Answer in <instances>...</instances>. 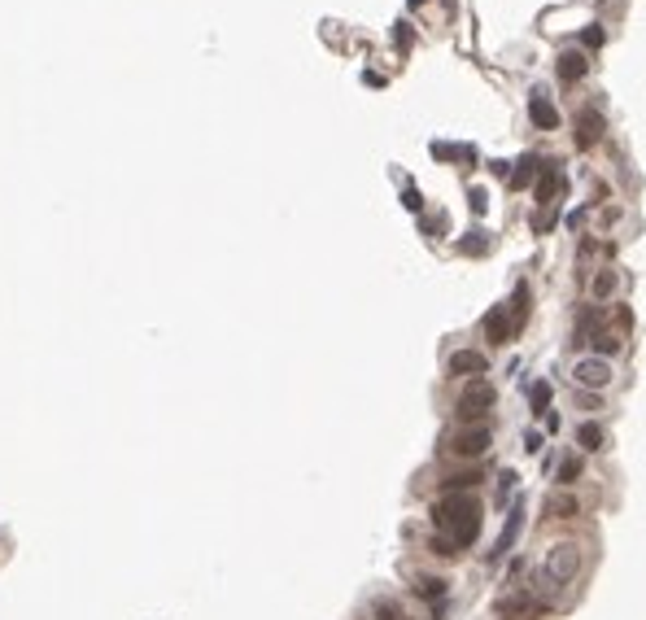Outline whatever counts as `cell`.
I'll return each instance as SVG.
<instances>
[{
    "label": "cell",
    "mask_w": 646,
    "mask_h": 620,
    "mask_svg": "<svg viewBox=\"0 0 646 620\" xmlns=\"http://www.w3.org/2000/svg\"><path fill=\"white\" fill-rule=\"evenodd\" d=\"M585 345H594V358H611V354L620 350V341H616V332H611V328L589 332V341H585Z\"/></svg>",
    "instance_id": "2e32d148"
},
{
    "label": "cell",
    "mask_w": 646,
    "mask_h": 620,
    "mask_svg": "<svg viewBox=\"0 0 646 620\" xmlns=\"http://www.w3.org/2000/svg\"><path fill=\"white\" fill-rule=\"evenodd\" d=\"M524 511H529V503H524V498H515V503H511V515H507V524H502V537H498V546L489 551V559H502V555L515 546V537H520V529H524Z\"/></svg>",
    "instance_id": "ba28073f"
},
{
    "label": "cell",
    "mask_w": 646,
    "mask_h": 620,
    "mask_svg": "<svg viewBox=\"0 0 646 620\" xmlns=\"http://www.w3.org/2000/svg\"><path fill=\"white\" fill-rule=\"evenodd\" d=\"M603 40H607V35H603L599 22H589V27L581 31V48H603Z\"/></svg>",
    "instance_id": "d4e9b609"
},
{
    "label": "cell",
    "mask_w": 646,
    "mask_h": 620,
    "mask_svg": "<svg viewBox=\"0 0 646 620\" xmlns=\"http://www.w3.org/2000/svg\"><path fill=\"white\" fill-rule=\"evenodd\" d=\"M406 5H410V9H420V5H428V0H406Z\"/></svg>",
    "instance_id": "1f68e13d"
},
{
    "label": "cell",
    "mask_w": 646,
    "mask_h": 620,
    "mask_svg": "<svg viewBox=\"0 0 646 620\" xmlns=\"http://www.w3.org/2000/svg\"><path fill=\"white\" fill-rule=\"evenodd\" d=\"M485 337H489V345H507L511 337H515V328H511V315H507V306H494L485 315Z\"/></svg>",
    "instance_id": "7c38bea8"
},
{
    "label": "cell",
    "mask_w": 646,
    "mask_h": 620,
    "mask_svg": "<svg viewBox=\"0 0 646 620\" xmlns=\"http://www.w3.org/2000/svg\"><path fill=\"white\" fill-rule=\"evenodd\" d=\"M616 284H620L616 271H611V267H599V271H594V280H589V297H594V302H607V297L616 293Z\"/></svg>",
    "instance_id": "9a60e30c"
},
{
    "label": "cell",
    "mask_w": 646,
    "mask_h": 620,
    "mask_svg": "<svg viewBox=\"0 0 646 620\" xmlns=\"http://www.w3.org/2000/svg\"><path fill=\"white\" fill-rule=\"evenodd\" d=\"M603 132H607L603 110H581V114H577V149H594V144L603 140Z\"/></svg>",
    "instance_id": "9c48e42d"
},
{
    "label": "cell",
    "mask_w": 646,
    "mask_h": 620,
    "mask_svg": "<svg viewBox=\"0 0 646 620\" xmlns=\"http://www.w3.org/2000/svg\"><path fill=\"white\" fill-rule=\"evenodd\" d=\"M393 40H398V48H410V40H415L410 22H398V27H393Z\"/></svg>",
    "instance_id": "f1b7e54d"
},
{
    "label": "cell",
    "mask_w": 646,
    "mask_h": 620,
    "mask_svg": "<svg viewBox=\"0 0 646 620\" xmlns=\"http://www.w3.org/2000/svg\"><path fill=\"white\" fill-rule=\"evenodd\" d=\"M577 476H581V459H563L559 463V485H577Z\"/></svg>",
    "instance_id": "cb8c5ba5"
},
{
    "label": "cell",
    "mask_w": 646,
    "mask_h": 620,
    "mask_svg": "<svg viewBox=\"0 0 646 620\" xmlns=\"http://www.w3.org/2000/svg\"><path fill=\"white\" fill-rule=\"evenodd\" d=\"M529 310H533V293H529V284H515V293H511V328L520 332V323L529 319Z\"/></svg>",
    "instance_id": "5bb4252c"
},
{
    "label": "cell",
    "mask_w": 646,
    "mask_h": 620,
    "mask_svg": "<svg viewBox=\"0 0 646 620\" xmlns=\"http://www.w3.org/2000/svg\"><path fill=\"white\" fill-rule=\"evenodd\" d=\"M577 446L581 450H603V428L599 424H581L577 428Z\"/></svg>",
    "instance_id": "ffe728a7"
},
{
    "label": "cell",
    "mask_w": 646,
    "mask_h": 620,
    "mask_svg": "<svg viewBox=\"0 0 646 620\" xmlns=\"http://www.w3.org/2000/svg\"><path fill=\"white\" fill-rule=\"evenodd\" d=\"M446 581L442 577H415V594H420V599H428V603H442L446 599Z\"/></svg>",
    "instance_id": "e0dca14e"
},
{
    "label": "cell",
    "mask_w": 646,
    "mask_h": 620,
    "mask_svg": "<svg viewBox=\"0 0 646 620\" xmlns=\"http://www.w3.org/2000/svg\"><path fill=\"white\" fill-rule=\"evenodd\" d=\"M524 450H529V454L541 450V432H529V437H524Z\"/></svg>",
    "instance_id": "4dcf8cb0"
},
{
    "label": "cell",
    "mask_w": 646,
    "mask_h": 620,
    "mask_svg": "<svg viewBox=\"0 0 646 620\" xmlns=\"http://www.w3.org/2000/svg\"><path fill=\"white\" fill-rule=\"evenodd\" d=\"M402 205H406V210H415V214L424 210V197H420V188H415V184H406V188H402Z\"/></svg>",
    "instance_id": "4316f807"
},
{
    "label": "cell",
    "mask_w": 646,
    "mask_h": 620,
    "mask_svg": "<svg viewBox=\"0 0 646 620\" xmlns=\"http://www.w3.org/2000/svg\"><path fill=\"white\" fill-rule=\"evenodd\" d=\"M546 577H550V585H567L577 577V568H581V551H577V541H555V551L546 555Z\"/></svg>",
    "instance_id": "3957f363"
},
{
    "label": "cell",
    "mask_w": 646,
    "mask_h": 620,
    "mask_svg": "<svg viewBox=\"0 0 646 620\" xmlns=\"http://www.w3.org/2000/svg\"><path fill=\"white\" fill-rule=\"evenodd\" d=\"M489 442H494V432H489L485 424H476V428H463L458 437H450V450L463 454V459H476V454L489 450Z\"/></svg>",
    "instance_id": "8992f818"
},
{
    "label": "cell",
    "mask_w": 646,
    "mask_h": 620,
    "mask_svg": "<svg viewBox=\"0 0 646 620\" xmlns=\"http://www.w3.org/2000/svg\"><path fill=\"white\" fill-rule=\"evenodd\" d=\"M371 612H376V620H402V607H398V603H389V599H380Z\"/></svg>",
    "instance_id": "484cf974"
},
{
    "label": "cell",
    "mask_w": 646,
    "mask_h": 620,
    "mask_svg": "<svg viewBox=\"0 0 646 620\" xmlns=\"http://www.w3.org/2000/svg\"><path fill=\"white\" fill-rule=\"evenodd\" d=\"M480 524H485V511L472 494H446L442 503H432V529L442 541H450L454 555L480 537Z\"/></svg>",
    "instance_id": "6da1fadb"
},
{
    "label": "cell",
    "mask_w": 646,
    "mask_h": 620,
    "mask_svg": "<svg viewBox=\"0 0 646 620\" xmlns=\"http://www.w3.org/2000/svg\"><path fill=\"white\" fill-rule=\"evenodd\" d=\"M432 158H442V162L468 158V162H476V149H472V144H432Z\"/></svg>",
    "instance_id": "ac0fdd59"
},
{
    "label": "cell",
    "mask_w": 646,
    "mask_h": 620,
    "mask_svg": "<svg viewBox=\"0 0 646 620\" xmlns=\"http://www.w3.org/2000/svg\"><path fill=\"white\" fill-rule=\"evenodd\" d=\"M489 406H494V384H489V380H472L468 389H463L454 415H458L463 424H480V420L489 415Z\"/></svg>",
    "instance_id": "7a4b0ae2"
},
{
    "label": "cell",
    "mask_w": 646,
    "mask_h": 620,
    "mask_svg": "<svg viewBox=\"0 0 646 620\" xmlns=\"http://www.w3.org/2000/svg\"><path fill=\"white\" fill-rule=\"evenodd\" d=\"M480 481H485V476H480L476 468H472V472H458V476H450V481H446V494H463V489H476Z\"/></svg>",
    "instance_id": "44dd1931"
},
{
    "label": "cell",
    "mask_w": 646,
    "mask_h": 620,
    "mask_svg": "<svg viewBox=\"0 0 646 620\" xmlns=\"http://www.w3.org/2000/svg\"><path fill=\"white\" fill-rule=\"evenodd\" d=\"M555 70H559V84H567V88H572V84H581V79H585L589 62H585V53H581V48H563V53H559V62H555Z\"/></svg>",
    "instance_id": "30bf717a"
},
{
    "label": "cell",
    "mask_w": 646,
    "mask_h": 620,
    "mask_svg": "<svg viewBox=\"0 0 646 620\" xmlns=\"http://www.w3.org/2000/svg\"><path fill=\"white\" fill-rule=\"evenodd\" d=\"M468 201H472V210H476V214H485V210H489V193H485V188H472V193H468Z\"/></svg>",
    "instance_id": "f546056e"
},
{
    "label": "cell",
    "mask_w": 646,
    "mask_h": 620,
    "mask_svg": "<svg viewBox=\"0 0 646 620\" xmlns=\"http://www.w3.org/2000/svg\"><path fill=\"white\" fill-rule=\"evenodd\" d=\"M529 118H533L537 132H559V110L550 105V96L541 92V88L529 92Z\"/></svg>",
    "instance_id": "52a82bcc"
},
{
    "label": "cell",
    "mask_w": 646,
    "mask_h": 620,
    "mask_svg": "<svg viewBox=\"0 0 646 620\" xmlns=\"http://www.w3.org/2000/svg\"><path fill=\"white\" fill-rule=\"evenodd\" d=\"M537 171H541V158H537V153H524V158L511 166V175H507L511 188H529L533 179H537Z\"/></svg>",
    "instance_id": "4fadbf2b"
},
{
    "label": "cell",
    "mask_w": 646,
    "mask_h": 620,
    "mask_svg": "<svg viewBox=\"0 0 646 620\" xmlns=\"http://www.w3.org/2000/svg\"><path fill=\"white\" fill-rule=\"evenodd\" d=\"M458 249H463V253H485V249H489L485 227H472V236H463V241H458Z\"/></svg>",
    "instance_id": "603a6c76"
},
{
    "label": "cell",
    "mask_w": 646,
    "mask_h": 620,
    "mask_svg": "<svg viewBox=\"0 0 646 620\" xmlns=\"http://www.w3.org/2000/svg\"><path fill=\"white\" fill-rule=\"evenodd\" d=\"M577 384H581V389H589V394H599V389H607V384H611V363H607V358H577Z\"/></svg>",
    "instance_id": "5b68a950"
},
{
    "label": "cell",
    "mask_w": 646,
    "mask_h": 620,
    "mask_svg": "<svg viewBox=\"0 0 646 620\" xmlns=\"http://www.w3.org/2000/svg\"><path fill=\"white\" fill-rule=\"evenodd\" d=\"M533 188H537V205H555L563 197V166L555 158H541V171L533 179Z\"/></svg>",
    "instance_id": "277c9868"
},
{
    "label": "cell",
    "mask_w": 646,
    "mask_h": 620,
    "mask_svg": "<svg viewBox=\"0 0 646 620\" xmlns=\"http://www.w3.org/2000/svg\"><path fill=\"white\" fill-rule=\"evenodd\" d=\"M577 511H581V507H577V498H572V494H559V498H550V515H555V520H572Z\"/></svg>",
    "instance_id": "7402d4cb"
},
{
    "label": "cell",
    "mask_w": 646,
    "mask_h": 620,
    "mask_svg": "<svg viewBox=\"0 0 646 620\" xmlns=\"http://www.w3.org/2000/svg\"><path fill=\"white\" fill-rule=\"evenodd\" d=\"M485 372H489V363H485V354H476V350H458V354H450V376H468V380H485Z\"/></svg>",
    "instance_id": "8fae6325"
},
{
    "label": "cell",
    "mask_w": 646,
    "mask_h": 620,
    "mask_svg": "<svg viewBox=\"0 0 646 620\" xmlns=\"http://www.w3.org/2000/svg\"><path fill=\"white\" fill-rule=\"evenodd\" d=\"M550 398H555L550 380H533V389H529V402H533V411H537V415H541V411L550 406Z\"/></svg>",
    "instance_id": "d6986e66"
},
{
    "label": "cell",
    "mask_w": 646,
    "mask_h": 620,
    "mask_svg": "<svg viewBox=\"0 0 646 620\" xmlns=\"http://www.w3.org/2000/svg\"><path fill=\"white\" fill-rule=\"evenodd\" d=\"M515 485H520V476L515 472H502V481H498V498L507 503V494H515Z\"/></svg>",
    "instance_id": "83f0119b"
}]
</instances>
